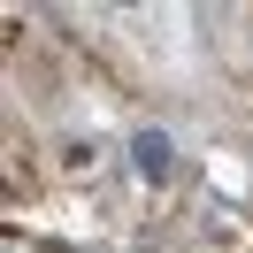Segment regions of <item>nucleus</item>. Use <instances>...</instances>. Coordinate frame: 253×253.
Masks as SVG:
<instances>
[{"instance_id":"1","label":"nucleus","mask_w":253,"mask_h":253,"mask_svg":"<svg viewBox=\"0 0 253 253\" xmlns=\"http://www.w3.org/2000/svg\"><path fill=\"white\" fill-rule=\"evenodd\" d=\"M130 154H138V169H146V176H169V138H161V130H146Z\"/></svg>"}]
</instances>
